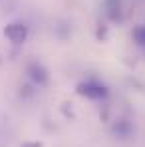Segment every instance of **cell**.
<instances>
[{
  "mask_svg": "<svg viewBox=\"0 0 145 147\" xmlns=\"http://www.w3.org/2000/svg\"><path fill=\"white\" fill-rule=\"evenodd\" d=\"M105 12L111 22L123 20V0H105Z\"/></svg>",
  "mask_w": 145,
  "mask_h": 147,
  "instance_id": "4",
  "label": "cell"
},
{
  "mask_svg": "<svg viewBox=\"0 0 145 147\" xmlns=\"http://www.w3.org/2000/svg\"><path fill=\"white\" fill-rule=\"evenodd\" d=\"M131 36H133V42H135V44L145 46V26H135Z\"/></svg>",
  "mask_w": 145,
  "mask_h": 147,
  "instance_id": "6",
  "label": "cell"
},
{
  "mask_svg": "<svg viewBox=\"0 0 145 147\" xmlns=\"http://www.w3.org/2000/svg\"><path fill=\"white\" fill-rule=\"evenodd\" d=\"M18 96L22 99H30L32 96H34V88L30 86V84H22L20 88H18Z\"/></svg>",
  "mask_w": 145,
  "mask_h": 147,
  "instance_id": "7",
  "label": "cell"
},
{
  "mask_svg": "<svg viewBox=\"0 0 145 147\" xmlns=\"http://www.w3.org/2000/svg\"><path fill=\"white\" fill-rule=\"evenodd\" d=\"M28 34H30V30H28V26L22 24V22H12V24L4 26V36H6L12 44H16V46L24 44L26 40H28Z\"/></svg>",
  "mask_w": 145,
  "mask_h": 147,
  "instance_id": "3",
  "label": "cell"
},
{
  "mask_svg": "<svg viewBox=\"0 0 145 147\" xmlns=\"http://www.w3.org/2000/svg\"><path fill=\"white\" fill-rule=\"evenodd\" d=\"M26 74L30 78V82L38 88H46L50 84V72L40 64V62H30L28 68H26Z\"/></svg>",
  "mask_w": 145,
  "mask_h": 147,
  "instance_id": "2",
  "label": "cell"
},
{
  "mask_svg": "<svg viewBox=\"0 0 145 147\" xmlns=\"http://www.w3.org/2000/svg\"><path fill=\"white\" fill-rule=\"evenodd\" d=\"M111 131H113V135H117L119 139H127V137L131 135L133 127H131V123L127 121V119H119V121H115V123H113Z\"/></svg>",
  "mask_w": 145,
  "mask_h": 147,
  "instance_id": "5",
  "label": "cell"
},
{
  "mask_svg": "<svg viewBox=\"0 0 145 147\" xmlns=\"http://www.w3.org/2000/svg\"><path fill=\"white\" fill-rule=\"evenodd\" d=\"M96 36H97V38H99V40H103V38L107 36V26H105V24H97Z\"/></svg>",
  "mask_w": 145,
  "mask_h": 147,
  "instance_id": "8",
  "label": "cell"
},
{
  "mask_svg": "<svg viewBox=\"0 0 145 147\" xmlns=\"http://www.w3.org/2000/svg\"><path fill=\"white\" fill-rule=\"evenodd\" d=\"M76 92L78 96L82 98H88V99H94V101H101V99H107L109 96V90L103 82H99L97 78H88L84 82H80L76 86Z\"/></svg>",
  "mask_w": 145,
  "mask_h": 147,
  "instance_id": "1",
  "label": "cell"
},
{
  "mask_svg": "<svg viewBox=\"0 0 145 147\" xmlns=\"http://www.w3.org/2000/svg\"><path fill=\"white\" fill-rule=\"evenodd\" d=\"M20 147H42V143H40V141H26V143H22Z\"/></svg>",
  "mask_w": 145,
  "mask_h": 147,
  "instance_id": "9",
  "label": "cell"
}]
</instances>
